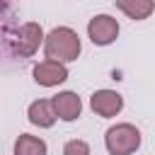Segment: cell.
<instances>
[{"instance_id": "6da1fadb", "label": "cell", "mask_w": 155, "mask_h": 155, "mask_svg": "<svg viewBox=\"0 0 155 155\" xmlns=\"http://www.w3.org/2000/svg\"><path fill=\"white\" fill-rule=\"evenodd\" d=\"M82 51V44H80V36L78 31H73L70 27H56L46 34V41H44V53L48 61H58V63H70V61H78Z\"/></svg>"}, {"instance_id": "7a4b0ae2", "label": "cell", "mask_w": 155, "mask_h": 155, "mask_svg": "<svg viewBox=\"0 0 155 155\" xmlns=\"http://www.w3.org/2000/svg\"><path fill=\"white\" fill-rule=\"evenodd\" d=\"M104 145L109 155H133L140 148V131L133 124H116L107 131Z\"/></svg>"}, {"instance_id": "3957f363", "label": "cell", "mask_w": 155, "mask_h": 155, "mask_svg": "<svg viewBox=\"0 0 155 155\" xmlns=\"http://www.w3.org/2000/svg\"><path fill=\"white\" fill-rule=\"evenodd\" d=\"M44 41H46L44 29H41V24H36V22H27V24H22V27L7 39L10 51H12L15 56H19V58H29V56H34Z\"/></svg>"}, {"instance_id": "277c9868", "label": "cell", "mask_w": 155, "mask_h": 155, "mask_svg": "<svg viewBox=\"0 0 155 155\" xmlns=\"http://www.w3.org/2000/svg\"><path fill=\"white\" fill-rule=\"evenodd\" d=\"M87 36L94 46H109L119 36V22L111 15H94L87 24Z\"/></svg>"}, {"instance_id": "5b68a950", "label": "cell", "mask_w": 155, "mask_h": 155, "mask_svg": "<svg viewBox=\"0 0 155 155\" xmlns=\"http://www.w3.org/2000/svg\"><path fill=\"white\" fill-rule=\"evenodd\" d=\"M90 109L102 119H111L124 109V97L116 90H97L90 97Z\"/></svg>"}, {"instance_id": "8992f818", "label": "cell", "mask_w": 155, "mask_h": 155, "mask_svg": "<svg viewBox=\"0 0 155 155\" xmlns=\"http://www.w3.org/2000/svg\"><path fill=\"white\" fill-rule=\"evenodd\" d=\"M34 80L41 85V87H56L61 82L68 80V68L65 63H58V61H41L34 65Z\"/></svg>"}, {"instance_id": "52a82bcc", "label": "cell", "mask_w": 155, "mask_h": 155, "mask_svg": "<svg viewBox=\"0 0 155 155\" xmlns=\"http://www.w3.org/2000/svg\"><path fill=\"white\" fill-rule=\"evenodd\" d=\"M53 109H56V116L61 121H75L82 111V102L75 92H58L53 99Z\"/></svg>"}, {"instance_id": "ba28073f", "label": "cell", "mask_w": 155, "mask_h": 155, "mask_svg": "<svg viewBox=\"0 0 155 155\" xmlns=\"http://www.w3.org/2000/svg\"><path fill=\"white\" fill-rule=\"evenodd\" d=\"M27 116H29V121H31L34 126H39V128H51V126L56 124V119H58L51 99H36V102H31L29 109H27Z\"/></svg>"}, {"instance_id": "9c48e42d", "label": "cell", "mask_w": 155, "mask_h": 155, "mask_svg": "<svg viewBox=\"0 0 155 155\" xmlns=\"http://www.w3.org/2000/svg\"><path fill=\"white\" fill-rule=\"evenodd\" d=\"M116 7H119L126 17L140 22V19H148V17L153 15L155 0H116Z\"/></svg>"}, {"instance_id": "30bf717a", "label": "cell", "mask_w": 155, "mask_h": 155, "mask_svg": "<svg viewBox=\"0 0 155 155\" xmlns=\"http://www.w3.org/2000/svg\"><path fill=\"white\" fill-rule=\"evenodd\" d=\"M46 140L31 133H22L15 140V155H46Z\"/></svg>"}, {"instance_id": "8fae6325", "label": "cell", "mask_w": 155, "mask_h": 155, "mask_svg": "<svg viewBox=\"0 0 155 155\" xmlns=\"http://www.w3.org/2000/svg\"><path fill=\"white\" fill-rule=\"evenodd\" d=\"M63 155H90V145L85 140H80V138L68 140L65 148H63Z\"/></svg>"}]
</instances>
